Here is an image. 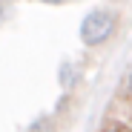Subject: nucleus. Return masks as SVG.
I'll return each mask as SVG.
<instances>
[{"mask_svg":"<svg viewBox=\"0 0 132 132\" xmlns=\"http://www.w3.org/2000/svg\"><path fill=\"white\" fill-rule=\"evenodd\" d=\"M118 26V14L115 12H109V9H95L83 17V23H80V40H83V46H101V43H106L109 37H112Z\"/></svg>","mask_w":132,"mask_h":132,"instance_id":"nucleus-1","label":"nucleus"},{"mask_svg":"<svg viewBox=\"0 0 132 132\" xmlns=\"http://www.w3.org/2000/svg\"><path fill=\"white\" fill-rule=\"evenodd\" d=\"M118 95H121V101H129V103H132V66L126 69V75H123V80H121Z\"/></svg>","mask_w":132,"mask_h":132,"instance_id":"nucleus-2","label":"nucleus"},{"mask_svg":"<svg viewBox=\"0 0 132 132\" xmlns=\"http://www.w3.org/2000/svg\"><path fill=\"white\" fill-rule=\"evenodd\" d=\"M101 132H132V129H129L126 123H121V121H112V123H106Z\"/></svg>","mask_w":132,"mask_h":132,"instance_id":"nucleus-3","label":"nucleus"},{"mask_svg":"<svg viewBox=\"0 0 132 132\" xmlns=\"http://www.w3.org/2000/svg\"><path fill=\"white\" fill-rule=\"evenodd\" d=\"M40 3H49V6H60L63 0H40Z\"/></svg>","mask_w":132,"mask_h":132,"instance_id":"nucleus-4","label":"nucleus"}]
</instances>
